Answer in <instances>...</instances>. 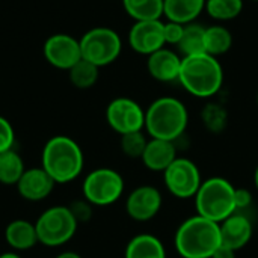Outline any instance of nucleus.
<instances>
[{
    "instance_id": "nucleus-38",
    "label": "nucleus",
    "mask_w": 258,
    "mask_h": 258,
    "mask_svg": "<svg viewBox=\"0 0 258 258\" xmlns=\"http://www.w3.org/2000/svg\"><path fill=\"white\" fill-rule=\"evenodd\" d=\"M252 2H258V0H252Z\"/></svg>"
},
{
    "instance_id": "nucleus-30",
    "label": "nucleus",
    "mask_w": 258,
    "mask_h": 258,
    "mask_svg": "<svg viewBox=\"0 0 258 258\" xmlns=\"http://www.w3.org/2000/svg\"><path fill=\"white\" fill-rule=\"evenodd\" d=\"M184 26L180 23L174 21H166L163 23V36H165V44L166 45H178L183 33H184Z\"/></svg>"
},
{
    "instance_id": "nucleus-3",
    "label": "nucleus",
    "mask_w": 258,
    "mask_h": 258,
    "mask_svg": "<svg viewBox=\"0 0 258 258\" xmlns=\"http://www.w3.org/2000/svg\"><path fill=\"white\" fill-rule=\"evenodd\" d=\"M85 165V157L80 145L70 136H53L42 148L41 166L54 180L63 184L76 180Z\"/></svg>"
},
{
    "instance_id": "nucleus-8",
    "label": "nucleus",
    "mask_w": 258,
    "mask_h": 258,
    "mask_svg": "<svg viewBox=\"0 0 258 258\" xmlns=\"http://www.w3.org/2000/svg\"><path fill=\"white\" fill-rule=\"evenodd\" d=\"M122 175L110 168H98L89 172L83 181V198L92 206L106 207L116 203L124 194Z\"/></svg>"
},
{
    "instance_id": "nucleus-35",
    "label": "nucleus",
    "mask_w": 258,
    "mask_h": 258,
    "mask_svg": "<svg viewBox=\"0 0 258 258\" xmlns=\"http://www.w3.org/2000/svg\"><path fill=\"white\" fill-rule=\"evenodd\" d=\"M0 258H21L17 252H14V251H9V252H3V254H0Z\"/></svg>"
},
{
    "instance_id": "nucleus-5",
    "label": "nucleus",
    "mask_w": 258,
    "mask_h": 258,
    "mask_svg": "<svg viewBox=\"0 0 258 258\" xmlns=\"http://www.w3.org/2000/svg\"><path fill=\"white\" fill-rule=\"evenodd\" d=\"M234 192L236 187L222 177H212L204 180L195 195L197 215L221 224L237 212Z\"/></svg>"
},
{
    "instance_id": "nucleus-33",
    "label": "nucleus",
    "mask_w": 258,
    "mask_h": 258,
    "mask_svg": "<svg viewBox=\"0 0 258 258\" xmlns=\"http://www.w3.org/2000/svg\"><path fill=\"white\" fill-rule=\"evenodd\" d=\"M236 252H237V251H234V249H231L230 246L221 243V245L218 246V249L213 252L212 258H236Z\"/></svg>"
},
{
    "instance_id": "nucleus-37",
    "label": "nucleus",
    "mask_w": 258,
    "mask_h": 258,
    "mask_svg": "<svg viewBox=\"0 0 258 258\" xmlns=\"http://www.w3.org/2000/svg\"><path fill=\"white\" fill-rule=\"evenodd\" d=\"M257 106H258V92H257Z\"/></svg>"
},
{
    "instance_id": "nucleus-28",
    "label": "nucleus",
    "mask_w": 258,
    "mask_h": 258,
    "mask_svg": "<svg viewBox=\"0 0 258 258\" xmlns=\"http://www.w3.org/2000/svg\"><path fill=\"white\" fill-rule=\"evenodd\" d=\"M147 144H148V139H147L144 130L122 135L121 141H119L121 151L127 157H132V159H141L147 148Z\"/></svg>"
},
{
    "instance_id": "nucleus-1",
    "label": "nucleus",
    "mask_w": 258,
    "mask_h": 258,
    "mask_svg": "<svg viewBox=\"0 0 258 258\" xmlns=\"http://www.w3.org/2000/svg\"><path fill=\"white\" fill-rule=\"evenodd\" d=\"M221 243L219 224L201 215L183 221L174 236L175 249L183 258H212Z\"/></svg>"
},
{
    "instance_id": "nucleus-27",
    "label": "nucleus",
    "mask_w": 258,
    "mask_h": 258,
    "mask_svg": "<svg viewBox=\"0 0 258 258\" xmlns=\"http://www.w3.org/2000/svg\"><path fill=\"white\" fill-rule=\"evenodd\" d=\"M201 118L203 122L206 125V128L209 132L213 133H219L227 127L228 122V113L224 109V106L216 104V103H209L204 106L203 112H201Z\"/></svg>"
},
{
    "instance_id": "nucleus-4",
    "label": "nucleus",
    "mask_w": 258,
    "mask_h": 258,
    "mask_svg": "<svg viewBox=\"0 0 258 258\" xmlns=\"http://www.w3.org/2000/svg\"><path fill=\"white\" fill-rule=\"evenodd\" d=\"M187 124V107L174 97H160L145 110V132L154 139L175 142L183 136Z\"/></svg>"
},
{
    "instance_id": "nucleus-16",
    "label": "nucleus",
    "mask_w": 258,
    "mask_h": 258,
    "mask_svg": "<svg viewBox=\"0 0 258 258\" xmlns=\"http://www.w3.org/2000/svg\"><path fill=\"white\" fill-rule=\"evenodd\" d=\"M219 227H221L222 243L230 246L234 251L245 248L251 242L252 234H254L252 222L249 221L248 216L239 212L233 213L225 221H222Z\"/></svg>"
},
{
    "instance_id": "nucleus-20",
    "label": "nucleus",
    "mask_w": 258,
    "mask_h": 258,
    "mask_svg": "<svg viewBox=\"0 0 258 258\" xmlns=\"http://www.w3.org/2000/svg\"><path fill=\"white\" fill-rule=\"evenodd\" d=\"M124 258H166V249L159 237L144 233L127 243Z\"/></svg>"
},
{
    "instance_id": "nucleus-19",
    "label": "nucleus",
    "mask_w": 258,
    "mask_h": 258,
    "mask_svg": "<svg viewBox=\"0 0 258 258\" xmlns=\"http://www.w3.org/2000/svg\"><path fill=\"white\" fill-rule=\"evenodd\" d=\"M207 0H163V17L168 21L189 24L206 11Z\"/></svg>"
},
{
    "instance_id": "nucleus-14",
    "label": "nucleus",
    "mask_w": 258,
    "mask_h": 258,
    "mask_svg": "<svg viewBox=\"0 0 258 258\" xmlns=\"http://www.w3.org/2000/svg\"><path fill=\"white\" fill-rule=\"evenodd\" d=\"M54 180L44 171L42 166H39L26 169L15 187L23 200L36 203L45 200L54 189Z\"/></svg>"
},
{
    "instance_id": "nucleus-31",
    "label": "nucleus",
    "mask_w": 258,
    "mask_h": 258,
    "mask_svg": "<svg viewBox=\"0 0 258 258\" xmlns=\"http://www.w3.org/2000/svg\"><path fill=\"white\" fill-rule=\"evenodd\" d=\"M74 219L77 221V224H85L92 218V204L88 203L86 200H80V201H74L71 203V206H68Z\"/></svg>"
},
{
    "instance_id": "nucleus-23",
    "label": "nucleus",
    "mask_w": 258,
    "mask_h": 258,
    "mask_svg": "<svg viewBox=\"0 0 258 258\" xmlns=\"http://www.w3.org/2000/svg\"><path fill=\"white\" fill-rule=\"evenodd\" d=\"M125 12L135 21L162 20L163 0H122Z\"/></svg>"
},
{
    "instance_id": "nucleus-10",
    "label": "nucleus",
    "mask_w": 258,
    "mask_h": 258,
    "mask_svg": "<svg viewBox=\"0 0 258 258\" xmlns=\"http://www.w3.org/2000/svg\"><path fill=\"white\" fill-rule=\"evenodd\" d=\"M106 121L119 136L141 132L145 128V110L138 101L127 97H118L107 104Z\"/></svg>"
},
{
    "instance_id": "nucleus-24",
    "label": "nucleus",
    "mask_w": 258,
    "mask_h": 258,
    "mask_svg": "<svg viewBox=\"0 0 258 258\" xmlns=\"http://www.w3.org/2000/svg\"><path fill=\"white\" fill-rule=\"evenodd\" d=\"M26 171L21 156L12 148L0 154V183L11 186L17 184Z\"/></svg>"
},
{
    "instance_id": "nucleus-32",
    "label": "nucleus",
    "mask_w": 258,
    "mask_h": 258,
    "mask_svg": "<svg viewBox=\"0 0 258 258\" xmlns=\"http://www.w3.org/2000/svg\"><path fill=\"white\" fill-rule=\"evenodd\" d=\"M234 197H236V207H237V212H239V210H243V209H248V207L251 206V203H252V194H251L248 189L236 187Z\"/></svg>"
},
{
    "instance_id": "nucleus-34",
    "label": "nucleus",
    "mask_w": 258,
    "mask_h": 258,
    "mask_svg": "<svg viewBox=\"0 0 258 258\" xmlns=\"http://www.w3.org/2000/svg\"><path fill=\"white\" fill-rule=\"evenodd\" d=\"M56 258H82V255L74 251H65V252H60Z\"/></svg>"
},
{
    "instance_id": "nucleus-25",
    "label": "nucleus",
    "mask_w": 258,
    "mask_h": 258,
    "mask_svg": "<svg viewBox=\"0 0 258 258\" xmlns=\"http://www.w3.org/2000/svg\"><path fill=\"white\" fill-rule=\"evenodd\" d=\"M68 76H70V82L73 83V86L79 89H89L97 83L100 77V68L85 59H80L68 71Z\"/></svg>"
},
{
    "instance_id": "nucleus-18",
    "label": "nucleus",
    "mask_w": 258,
    "mask_h": 258,
    "mask_svg": "<svg viewBox=\"0 0 258 258\" xmlns=\"http://www.w3.org/2000/svg\"><path fill=\"white\" fill-rule=\"evenodd\" d=\"M5 240L14 251H29L39 243L35 224L26 219L9 222L5 228Z\"/></svg>"
},
{
    "instance_id": "nucleus-6",
    "label": "nucleus",
    "mask_w": 258,
    "mask_h": 258,
    "mask_svg": "<svg viewBox=\"0 0 258 258\" xmlns=\"http://www.w3.org/2000/svg\"><path fill=\"white\" fill-rule=\"evenodd\" d=\"M77 221L74 219L70 207L54 206L47 209L35 222L39 243L54 248L70 242L77 231Z\"/></svg>"
},
{
    "instance_id": "nucleus-26",
    "label": "nucleus",
    "mask_w": 258,
    "mask_h": 258,
    "mask_svg": "<svg viewBox=\"0 0 258 258\" xmlns=\"http://www.w3.org/2000/svg\"><path fill=\"white\" fill-rule=\"evenodd\" d=\"M243 11V0H207L206 12L216 21H230Z\"/></svg>"
},
{
    "instance_id": "nucleus-15",
    "label": "nucleus",
    "mask_w": 258,
    "mask_h": 258,
    "mask_svg": "<svg viewBox=\"0 0 258 258\" xmlns=\"http://www.w3.org/2000/svg\"><path fill=\"white\" fill-rule=\"evenodd\" d=\"M183 56H178L174 50L163 47L147 59V70L150 76L162 83H171L178 80Z\"/></svg>"
},
{
    "instance_id": "nucleus-13",
    "label": "nucleus",
    "mask_w": 258,
    "mask_h": 258,
    "mask_svg": "<svg viewBox=\"0 0 258 258\" xmlns=\"http://www.w3.org/2000/svg\"><path fill=\"white\" fill-rule=\"evenodd\" d=\"M128 45L133 51L150 56L157 50L166 47L163 36V21L162 20H147L135 21L128 32Z\"/></svg>"
},
{
    "instance_id": "nucleus-9",
    "label": "nucleus",
    "mask_w": 258,
    "mask_h": 258,
    "mask_svg": "<svg viewBox=\"0 0 258 258\" xmlns=\"http://www.w3.org/2000/svg\"><path fill=\"white\" fill-rule=\"evenodd\" d=\"M163 181L171 195L178 200L195 198L203 184L201 171L195 162L184 157H177L163 172Z\"/></svg>"
},
{
    "instance_id": "nucleus-29",
    "label": "nucleus",
    "mask_w": 258,
    "mask_h": 258,
    "mask_svg": "<svg viewBox=\"0 0 258 258\" xmlns=\"http://www.w3.org/2000/svg\"><path fill=\"white\" fill-rule=\"evenodd\" d=\"M15 144V132L12 124L0 115V154L14 148Z\"/></svg>"
},
{
    "instance_id": "nucleus-7",
    "label": "nucleus",
    "mask_w": 258,
    "mask_h": 258,
    "mask_svg": "<svg viewBox=\"0 0 258 258\" xmlns=\"http://www.w3.org/2000/svg\"><path fill=\"white\" fill-rule=\"evenodd\" d=\"M82 59L97 65L98 68L113 63L121 51V36L110 27L89 29L80 39Z\"/></svg>"
},
{
    "instance_id": "nucleus-11",
    "label": "nucleus",
    "mask_w": 258,
    "mask_h": 258,
    "mask_svg": "<svg viewBox=\"0 0 258 258\" xmlns=\"http://www.w3.org/2000/svg\"><path fill=\"white\" fill-rule=\"evenodd\" d=\"M42 53L51 67L65 71H70L82 59L80 41L68 33H54L48 36L44 42Z\"/></svg>"
},
{
    "instance_id": "nucleus-21",
    "label": "nucleus",
    "mask_w": 258,
    "mask_h": 258,
    "mask_svg": "<svg viewBox=\"0 0 258 258\" xmlns=\"http://www.w3.org/2000/svg\"><path fill=\"white\" fill-rule=\"evenodd\" d=\"M233 47V33L222 24L206 27V53L219 57Z\"/></svg>"
},
{
    "instance_id": "nucleus-22",
    "label": "nucleus",
    "mask_w": 258,
    "mask_h": 258,
    "mask_svg": "<svg viewBox=\"0 0 258 258\" xmlns=\"http://www.w3.org/2000/svg\"><path fill=\"white\" fill-rule=\"evenodd\" d=\"M177 47L183 57L206 53V27L198 23L186 24L183 38Z\"/></svg>"
},
{
    "instance_id": "nucleus-36",
    "label": "nucleus",
    "mask_w": 258,
    "mask_h": 258,
    "mask_svg": "<svg viewBox=\"0 0 258 258\" xmlns=\"http://www.w3.org/2000/svg\"><path fill=\"white\" fill-rule=\"evenodd\" d=\"M254 186H255V189L258 190V165L257 168H255V172H254Z\"/></svg>"
},
{
    "instance_id": "nucleus-2",
    "label": "nucleus",
    "mask_w": 258,
    "mask_h": 258,
    "mask_svg": "<svg viewBox=\"0 0 258 258\" xmlns=\"http://www.w3.org/2000/svg\"><path fill=\"white\" fill-rule=\"evenodd\" d=\"M178 82L194 97L210 98L224 85V68L218 57L207 53L186 56L181 62Z\"/></svg>"
},
{
    "instance_id": "nucleus-17",
    "label": "nucleus",
    "mask_w": 258,
    "mask_h": 258,
    "mask_svg": "<svg viewBox=\"0 0 258 258\" xmlns=\"http://www.w3.org/2000/svg\"><path fill=\"white\" fill-rule=\"evenodd\" d=\"M177 157L175 142L150 138L141 160L147 169L154 172H165Z\"/></svg>"
},
{
    "instance_id": "nucleus-12",
    "label": "nucleus",
    "mask_w": 258,
    "mask_h": 258,
    "mask_svg": "<svg viewBox=\"0 0 258 258\" xmlns=\"http://www.w3.org/2000/svg\"><path fill=\"white\" fill-rule=\"evenodd\" d=\"M163 198L154 186H139L133 189L125 200V212L136 222H147L154 219L162 210Z\"/></svg>"
}]
</instances>
